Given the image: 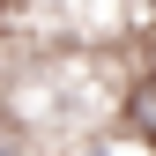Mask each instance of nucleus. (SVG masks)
I'll return each instance as SVG.
<instances>
[{"label": "nucleus", "mask_w": 156, "mask_h": 156, "mask_svg": "<svg viewBox=\"0 0 156 156\" xmlns=\"http://www.w3.org/2000/svg\"><path fill=\"white\" fill-rule=\"evenodd\" d=\"M149 15H156V0H149Z\"/></svg>", "instance_id": "f257e3e1"}, {"label": "nucleus", "mask_w": 156, "mask_h": 156, "mask_svg": "<svg viewBox=\"0 0 156 156\" xmlns=\"http://www.w3.org/2000/svg\"><path fill=\"white\" fill-rule=\"evenodd\" d=\"M0 156H8V149H0Z\"/></svg>", "instance_id": "f03ea898"}]
</instances>
